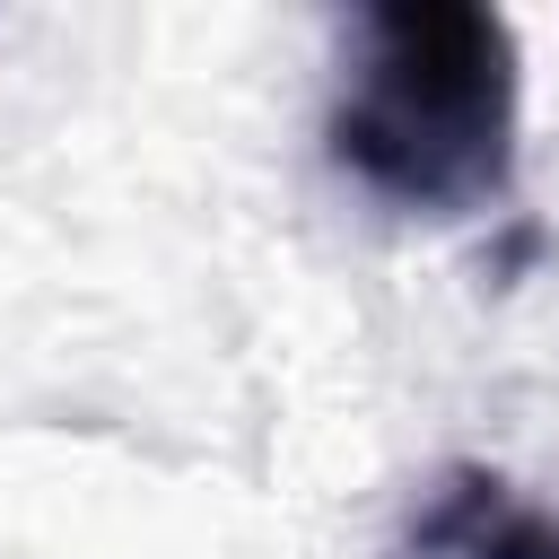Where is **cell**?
Wrapping results in <instances>:
<instances>
[{
	"mask_svg": "<svg viewBox=\"0 0 559 559\" xmlns=\"http://www.w3.org/2000/svg\"><path fill=\"white\" fill-rule=\"evenodd\" d=\"M524 52L498 9L472 0H384L349 26V70L332 96V166L393 210L463 218L515 183Z\"/></svg>",
	"mask_w": 559,
	"mask_h": 559,
	"instance_id": "1",
	"label": "cell"
},
{
	"mask_svg": "<svg viewBox=\"0 0 559 559\" xmlns=\"http://www.w3.org/2000/svg\"><path fill=\"white\" fill-rule=\"evenodd\" d=\"M411 550L419 559H559V515L533 507L507 472L454 463L411 515Z\"/></svg>",
	"mask_w": 559,
	"mask_h": 559,
	"instance_id": "2",
	"label": "cell"
}]
</instances>
